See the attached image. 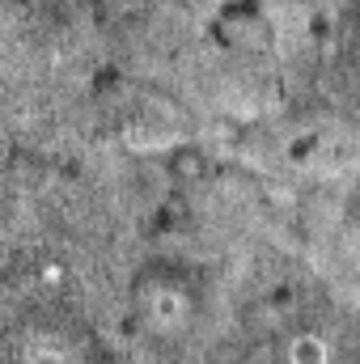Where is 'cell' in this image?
<instances>
[{
    "instance_id": "6da1fadb",
    "label": "cell",
    "mask_w": 360,
    "mask_h": 364,
    "mask_svg": "<svg viewBox=\"0 0 360 364\" xmlns=\"http://www.w3.org/2000/svg\"><path fill=\"white\" fill-rule=\"evenodd\" d=\"M292 364H327V343L314 335H301L292 343Z\"/></svg>"
}]
</instances>
